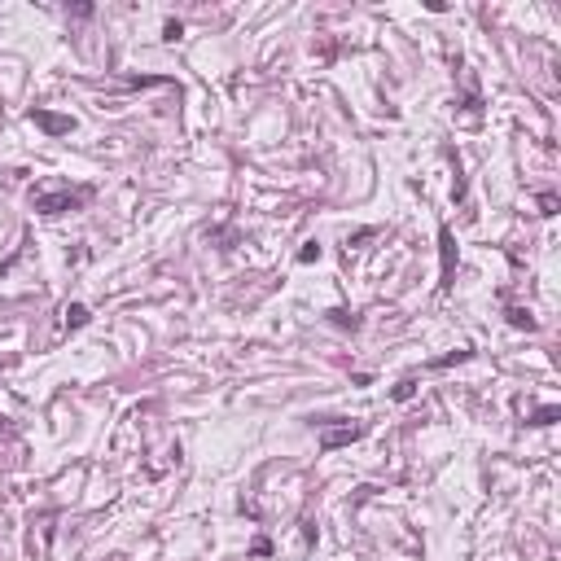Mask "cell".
I'll return each mask as SVG.
<instances>
[{
    "mask_svg": "<svg viewBox=\"0 0 561 561\" xmlns=\"http://www.w3.org/2000/svg\"><path fill=\"white\" fill-rule=\"evenodd\" d=\"M509 325H513V329H535V316L522 312V307H509Z\"/></svg>",
    "mask_w": 561,
    "mask_h": 561,
    "instance_id": "8992f818",
    "label": "cell"
},
{
    "mask_svg": "<svg viewBox=\"0 0 561 561\" xmlns=\"http://www.w3.org/2000/svg\"><path fill=\"white\" fill-rule=\"evenodd\" d=\"M412 395H416V381H399V386H395V399L399 403H408Z\"/></svg>",
    "mask_w": 561,
    "mask_h": 561,
    "instance_id": "9c48e42d",
    "label": "cell"
},
{
    "mask_svg": "<svg viewBox=\"0 0 561 561\" xmlns=\"http://www.w3.org/2000/svg\"><path fill=\"white\" fill-rule=\"evenodd\" d=\"M66 325H70V329H83V325H88V307H83V303H70V307H66Z\"/></svg>",
    "mask_w": 561,
    "mask_h": 561,
    "instance_id": "5b68a950",
    "label": "cell"
},
{
    "mask_svg": "<svg viewBox=\"0 0 561 561\" xmlns=\"http://www.w3.org/2000/svg\"><path fill=\"white\" fill-rule=\"evenodd\" d=\"M540 211H544V215H557V198L544 193V198H540Z\"/></svg>",
    "mask_w": 561,
    "mask_h": 561,
    "instance_id": "30bf717a",
    "label": "cell"
},
{
    "mask_svg": "<svg viewBox=\"0 0 561 561\" xmlns=\"http://www.w3.org/2000/svg\"><path fill=\"white\" fill-rule=\"evenodd\" d=\"M438 255H443V281H438V285L447 290L452 277H456V242H452V233H447V229L438 233Z\"/></svg>",
    "mask_w": 561,
    "mask_h": 561,
    "instance_id": "277c9868",
    "label": "cell"
},
{
    "mask_svg": "<svg viewBox=\"0 0 561 561\" xmlns=\"http://www.w3.org/2000/svg\"><path fill=\"white\" fill-rule=\"evenodd\" d=\"M83 198H88L83 189H35V193H31L35 211H44V215H62V211H75Z\"/></svg>",
    "mask_w": 561,
    "mask_h": 561,
    "instance_id": "6da1fadb",
    "label": "cell"
},
{
    "mask_svg": "<svg viewBox=\"0 0 561 561\" xmlns=\"http://www.w3.org/2000/svg\"><path fill=\"white\" fill-rule=\"evenodd\" d=\"M461 360H469V351H456V355H443V360H438V368H447V364H461Z\"/></svg>",
    "mask_w": 561,
    "mask_h": 561,
    "instance_id": "8fae6325",
    "label": "cell"
},
{
    "mask_svg": "<svg viewBox=\"0 0 561 561\" xmlns=\"http://www.w3.org/2000/svg\"><path fill=\"white\" fill-rule=\"evenodd\" d=\"M557 416H561V408H557V403H544V408L531 416V425H553Z\"/></svg>",
    "mask_w": 561,
    "mask_h": 561,
    "instance_id": "52a82bcc",
    "label": "cell"
},
{
    "mask_svg": "<svg viewBox=\"0 0 561 561\" xmlns=\"http://www.w3.org/2000/svg\"><path fill=\"white\" fill-rule=\"evenodd\" d=\"M360 434H364V425H333V430H325V434H320V447H325V452L347 447V443H355Z\"/></svg>",
    "mask_w": 561,
    "mask_h": 561,
    "instance_id": "3957f363",
    "label": "cell"
},
{
    "mask_svg": "<svg viewBox=\"0 0 561 561\" xmlns=\"http://www.w3.org/2000/svg\"><path fill=\"white\" fill-rule=\"evenodd\" d=\"M31 123H35V127H44L49 136H66V132H75V118H70V114H53V110H31Z\"/></svg>",
    "mask_w": 561,
    "mask_h": 561,
    "instance_id": "7a4b0ae2",
    "label": "cell"
},
{
    "mask_svg": "<svg viewBox=\"0 0 561 561\" xmlns=\"http://www.w3.org/2000/svg\"><path fill=\"white\" fill-rule=\"evenodd\" d=\"M316 259H320V242H307L298 250V264H316Z\"/></svg>",
    "mask_w": 561,
    "mask_h": 561,
    "instance_id": "ba28073f",
    "label": "cell"
}]
</instances>
